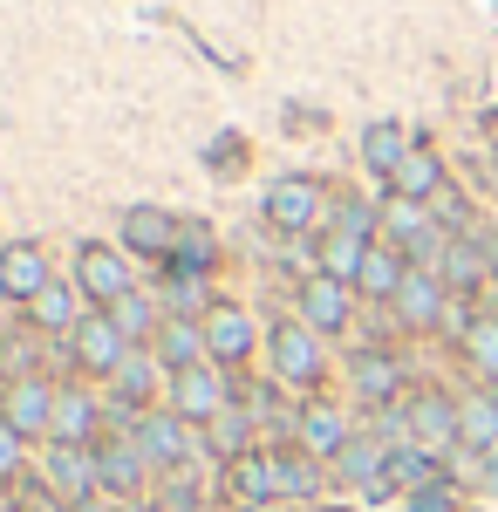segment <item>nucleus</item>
<instances>
[{"mask_svg": "<svg viewBox=\"0 0 498 512\" xmlns=\"http://www.w3.org/2000/svg\"><path fill=\"white\" fill-rule=\"evenodd\" d=\"M110 321L123 328V342H130V335H151V301H144V294H123Z\"/></svg>", "mask_w": 498, "mask_h": 512, "instance_id": "b1692460", "label": "nucleus"}, {"mask_svg": "<svg viewBox=\"0 0 498 512\" xmlns=\"http://www.w3.org/2000/svg\"><path fill=\"white\" fill-rule=\"evenodd\" d=\"M212 260V233L205 226H178V267H205Z\"/></svg>", "mask_w": 498, "mask_h": 512, "instance_id": "bb28decb", "label": "nucleus"}, {"mask_svg": "<svg viewBox=\"0 0 498 512\" xmlns=\"http://www.w3.org/2000/svg\"><path fill=\"white\" fill-rule=\"evenodd\" d=\"M41 287H48V253H41L35 239L0 246V294H7V301H35Z\"/></svg>", "mask_w": 498, "mask_h": 512, "instance_id": "7ed1b4c3", "label": "nucleus"}, {"mask_svg": "<svg viewBox=\"0 0 498 512\" xmlns=\"http://www.w3.org/2000/svg\"><path fill=\"white\" fill-rule=\"evenodd\" d=\"M14 458H21V431L0 417V472H14Z\"/></svg>", "mask_w": 498, "mask_h": 512, "instance_id": "2f4dec72", "label": "nucleus"}, {"mask_svg": "<svg viewBox=\"0 0 498 512\" xmlns=\"http://www.w3.org/2000/svg\"><path fill=\"white\" fill-rule=\"evenodd\" d=\"M226 410V383H219V369H178V417H219Z\"/></svg>", "mask_w": 498, "mask_h": 512, "instance_id": "0eeeda50", "label": "nucleus"}, {"mask_svg": "<svg viewBox=\"0 0 498 512\" xmlns=\"http://www.w3.org/2000/svg\"><path fill=\"white\" fill-rule=\"evenodd\" d=\"M362 158L376 164V171H389V178H396V164L410 158V144H403V130H396V123H376V130L362 137Z\"/></svg>", "mask_w": 498, "mask_h": 512, "instance_id": "ddd939ff", "label": "nucleus"}, {"mask_svg": "<svg viewBox=\"0 0 498 512\" xmlns=\"http://www.w3.org/2000/svg\"><path fill=\"white\" fill-rule=\"evenodd\" d=\"M0 417H7L21 437L48 431V424H55V390H48V383H21V390L7 396V410H0Z\"/></svg>", "mask_w": 498, "mask_h": 512, "instance_id": "1a4fd4ad", "label": "nucleus"}, {"mask_svg": "<svg viewBox=\"0 0 498 512\" xmlns=\"http://www.w3.org/2000/svg\"><path fill=\"white\" fill-rule=\"evenodd\" d=\"M35 321L41 328H69V335H76V301H69V287L48 280V287L35 294Z\"/></svg>", "mask_w": 498, "mask_h": 512, "instance_id": "f3484780", "label": "nucleus"}, {"mask_svg": "<svg viewBox=\"0 0 498 512\" xmlns=\"http://www.w3.org/2000/svg\"><path fill=\"white\" fill-rule=\"evenodd\" d=\"M48 465H55V478H62V492H82V485H89V458H82L76 444H55Z\"/></svg>", "mask_w": 498, "mask_h": 512, "instance_id": "5701e85b", "label": "nucleus"}, {"mask_svg": "<svg viewBox=\"0 0 498 512\" xmlns=\"http://www.w3.org/2000/svg\"><path fill=\"white\" fill-rule=\"evenodd\" d=\"M239 158H246V151H239V137H219V171H239Z\"/></svg>", "mask_w": 498, "mask_h": 512, "instance_id": "473e14b6", "label": "nucleus"}, {"mask_svg": "<svg viewBox=\"0 0 498 512\" xmlns=\"http://www.w3.org/2000/svg\"><path fill=\"white\" fill-rule=\"evenodd\" d=\"M348 478H376V465H383V451H376V444H348Z\"/></svg>", "mask_w": 498, "mask_h": 512, "instance_id": "c756f323", "label": "nucleus"}, {"mask_svg": "<svg viewBox=\"0 0 498 512\" xmlns=\"http://www.w3.org/2000/svg\"><path fill=\"white\" fill-rule=\"evenodd\" d=\"M232 485H239V499H273V492H280V465H267V458H246Z\"/></svg>", "mask_w": 498, "mask_h": 512, "instance_id": "412c9836", "label": "nucleus"}, {"mask_svg": "<svg viewBox=\"0 0 498 512\" xmlns=\"http://www.w3.org/2000/svg\"><path fill=\"white\" fill-rule=\"evenodd\" d=\"M89 424H96V403H89L82 390L55 396V431H62V437H89Z\"/></svg>", "mask_w": 498, "mask_h": 512, "instance_id": "dca6fc26", "label": "nucleus"}, {"mask_svg": "<svg viewBox=\"0 0 498 512\" xmlns=\"http://www.w3.org/2000/svg\"><path fill=\"white\" fill-rule=\"evenodd\" d=\"M314 212H321V185L314 178H273L267 185V219L280 233H307Z\"/></svg>", "mask_w": 498, "mask_h": 512, "instance_id": "f03ea898", "label": "nucleus"}, {"mask_svg": "<svg viewBox=\"0 0 498 512\" xmlns=\"http://www.w3.org/2000/svg\"><path fill=\"white\" fill-rule=\"evenodd\" d=\"M137 451H144V458H185V431H178L171 417H151L144 437H137Z\"/></svg>", "mask_w": 498, "mask_h": 512, "instance_id": "a211bd4d", "label": "nucleus"}, {"mask_svg": "<svg viewBox=\"0 0 498 512\" xmlns=\"http://www.w3.org/2000/svg\"><path fill=\"white\" fill-rule=\"evenodd\" d=\"M362 260H369V246H362L355 233H335V239H328V280L362 274Z\"/></svg>", "mask_w": 498, "mask_h": 512, "instance_id": "4be33fe9", "label": "nucleus"}, {"mask_svg": "<svg viewBox=\"0 0 498 512\" xmlns=\"http://www.w3.org/2000/svg\"><path fill=\"white\" fill-rule=\"evenodd\" d=\"M362 287H369V294H383V301H396V287H403V260H396V253H376V246H369V260H362Z\"/></svg>", "mask_w": 498, "mask_h": 512, "instance_id": "4468645a", "label": "nucleus"}, {"mask_svg": "<svg viewBox=\"0 0 498 512\" xmlns=\"http://www.w3.org/2000/svg\"><path fill=\"white\" fill-rule=\"evenodd\" d=\"M464 437H498V410L492 403H471V410H464Z\"/></svg>", "mask_w": 498, "mask_h": 512, "instance_id": "7c9ffc66", "label": "nucleus"}, {"mask_svg": "<svg viewBox=\"0 0 498 512\" xmlns=\"http://www.w3.org/2000/svg\"><path fill=\"white\" fill-rule=\"evenodd\" d=\"M396 308H403V321L410 328H430V321L444 315V287L430 274H403V287H396Z\"/></svg>", "mask_w": 498, "mask_h": 512, "instance_id": "9d476101", "label": "nucleus"}, {"mask_svg": "<svg viewBox=\"0 0 498 512\" xmlns=\"http://www.w3.org/2000/svg\"><path fill=\"white\" fill-rule=\"evenodd\" d=\"M301 308H307V328H321V335H328V328H342V321H348L342 280H314V287L301 294Z\"/></svg>", "mask_w": 498, "mask_h": 512, "instance_id": "9b49d317", "label": "nucleus"}, {"mask_svg": "<svg viewBox=\"0 0 498 512\" xmlns=\"http://www.w3.org/2000/svg\"><path fill=\"white\" fill-rule=\"evenodd\" d=\"M471 355H478V369L498 376V321H478V328H471Z\"/></svg>", "mask_w": 498, "mask_h": 512, "instance_id": "cd10ccee", "label": "nucleus"}, {"mask_svg": "<svg viewBox=\"0 0 498 512\" xmlns=\"http://www.w3.org/2000/svg\"><path fill=\"white\" fill-rule=\"evenodd\" d=\"M205 349L219 355V362H246L253 355V321L239 315V308H212L205 315Z\"/></svg>", "mask_w": 498, "mask_h": 512, "instance_id": "423d86ee", "label": "nucleus"}, {"mask_svg": "<svg viewBox=\"0 0 498 512\" xmlns=\"http://www.w3.org/2000/svg\"><path fill=\"white\" fill-rule=\"evenodd\" d=\"M157 355H164L171 369H198V328H192V321H164V342H157Z\"/></svg>", "mask_w": 498, "mask_h": 512, "instance_id": "2eb2a0df", "label": "nucleus"}, {"mask_svg": "<svg viewBox=\"0 0 498 512\" xmlns=\"http://www.w3.org/2000/svg\"><path fill=\"white\" fill-rule=\"evenodd\" d=\"M267 349H273V369H280L287 383H321V342H314V328H301V321H280Z\"/></svg>", "mask_w": 498, "mask_h": 512, "instance_id": "f257e3e1", "label": "nucleus"}, {"mask_svg": "<svg viewBox=\"0 0 498 512\" xmlns=\"http://www.w3.org/2000/svg\"><path fill=\"white\" fill-rule=\"evenodd\" d=\"M76 362L82 369H103V376H116L130 355H123V328H116L110 315H89L76 321Z\"/></svg>", "mask_w": 498, "mask_h": 512, "instance_id": "20e7f679", "label": "nucleus"}, {"mask_svg": "<svg viewBox=\"0 0 498 512\" xmlns=\"http://www.w3.org/2000/svg\"><path fill=\"white\" fill-rule=\"evenodd\" d=\"M123 246L130 253H178V226L164 219V212H151V205H137V212H123Z\"/></svg>", "mask_w": 498, "mask_h": 512, "instance_id": "6e6552de", "label": "nucleus"}, {"mask_svg": "<svg viewBox=\"0 0 498 512\" xmlns=\"http://www.w3.org/2000/svg\"><path fill=\"white\" fill-rule=\"evenodd\" d=\"M96 472L110 478V485H123V492H130V485L144 478V465H137V451H130V444H103V451H96Z\"/></svg>", "mask_w": 498, "mask_h": 512, "instance_id": "6ab92c4d", "label": "nucleus"}, {"mask_svg": "<svg viewBox=\"0 0 498 512\" xmlns=\"http://www.w3.org/2000/svg\"><path fill=\"white\" fill-rule=\"evenodd\" d=\"M355 376H362V390H369V396L396 390V362H389V355H362V369H355Z\"/></svg>", "mask_w": 498, "mask_h": 512, "instance_id": "393cba45", "label": "nucleus"}, {"mask_svg": "<svg viewBox=\"0 0 498 512\" xmlns=\"http://www.w3.org/2000/svg\"><path fill=\"white\" fill-rule=\"evenodd\" d=\"M301 437H307V451H348V444H342V417H335V410H307Z\"/></svg>", "mask_w": 498, "mask_h": 512, "instance_id": "aec40b11", "label": "nucleus"}, {"mask_svg": "<svg viewBox=\"0 0 498 512\" xmlns=\"http://www.w3.org/2000/svg\"><path fill=\"white\" fill-rule=\"evenodd\" d=\"M437 185H444V171H437L430 151H410V158L396 164V198H430Z\"/></svg>", "mask_w": 498, "mask_h": 512, "instance_id": "f8f14e48", "label": "nucleus"}, {"mask_svg": "<svg viewBox=\"0 0 498 512\" xmlns=\"http://www.w3.org/2000/svg\"><path fill=\"white\" fill-rule=\"evenodd\" d=\"M76 274H82V294H89V301H123V294H130V267L116 260L110 246H82Z\"/></svg>", "mask_w": 498, "mask_h": 512, "instance_id": "39448f33", "label": "nucleus"}, {"mask_svg": "<svg viewBox=\"0 0 498 512\" xmlns=\"http://www.w3.org/2000/svg\"><path fill=\"white\" fill-rule=\"evenodd\" d=\"M116 390H123V403H144V390H151V362L130 355V362L116 369Z\"/></svg>", "mask_w": 498, "mask_h": 512, "instance_id": "a878e982", "label": "nucleus"}, {"mask_svg": "<svg viewBox=\"0 0 498 512\" xmlns=\"http://www.w3.org/2000/svg\"><path fill=\"white\" fill-rule=\"evenodd\" d=\"M444 274L458 280V287H471V280L485 274V260H478V246H458V253H451V260H444Z\"/></svg>", "mask_w": 498, "mask_h": 512, "instance_id": "c85d7f7f", "label": "nucleus"}]
</instances>
